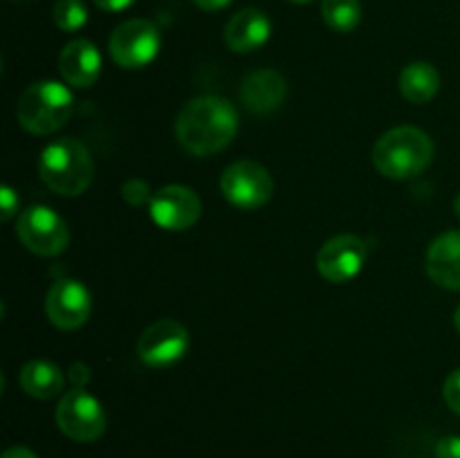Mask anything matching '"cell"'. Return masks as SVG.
<instances>
[{"mask_svg": "<svg viewBox=\"0 0 460 458\" xmlns=\"http://www.w3.org/2000/svg\"><path fill=\"white\" fill-rule=\"evenodd\" d=\"M236 133V108L227 99L214 94L191 99L175 117V137L180 146L198 157L214 155L227 148Z\"/></svg>", "mask_w": 460, "mask_h": 458, "instance_id": "cell-1", "label": "cell"}, {"mask_svg": "<svg viewBox=\"0 0 460 458\" xmlns=\"http://www.w3.org/2000/svg\"><path fill=\"white\" fill-rule=\"evenodd\" d=\"M373 166L389 180L420 175L434 160V142L416 126H398L382 135L373 146Z\"/></svg>", "mask_w": 460, "mask_h": 458, "instance_id": "cell-2", "label": "cell"}, {"mask_svg": "<svg viewBox=\"0 0 460 458\" xmlns=\"http://www.w3.org/2000/svg\"><path fill=\"white\" fill-rule=\"evenodd\" d=\"M39 173L54 193L75 198L93 184L94 162L85 144L79 139L61 137L48 144L40 153Z\"/></svg>", "mask_w": 460, "mask_h": 458, "instance_id": "cell-3", "label": "cell"}, {"mask_svg": "<svg viewBox=\"0 0 460 458\" xmlns=\"http://www.w3.org/2000/svg\"><path fill=\"white\" fill-rule=\"evenodd\" d=\"M75 110L70 88L58 81H36L22 90L16 106L18 124L31 135H52L66 126Z\"/></svg>", "mask_w": 460, "mask_h": 458, "instance_id": "cell-4", "label": "cell"}, {"mask_svg": "<svg viewBox=\"0 0 460 458\" xmlns=\"http://www.w3.org/2000/svg\"><path fill=\"white\" fill-rule=\"evenodd\" d=\"M220 191L236 209L254 211L268 205L274 193L270 171L254 160H238L220 175Z\"/></svg>", "mask_w": 460, "mask_h": 458, "instance_id": "cell-5", "label": "cell"}, {"mask_svg": "<svg viewBox=\"0 0 460 458\" xmlns=\"http://www.w3.org/2000/svg\"><path fill=\"white\" fill-rule=\"evenodd\" d=\"M57 425L76 443H93L106 431V411L94 395L84 389L67 391L57 407Z\"/></svg>", "mask_w": 460, "mask_h": 458, "instance_id": "cell-6", "label": "cell"}, {"mask_svg": "<svg viewBox=\"0 0 460 458\" xmlns=\"http://www.w3.org/2000/svg\"><path fill=\"white\" fill-rule=\"evenodd\" d=\"M160 45L162 36L155 22L146 21V18H133V21L121 22L112 31L108 48H111V57L117 66L126 67V70H139L157 57Z\"/></svg>", "mask_w": 460, "mask_h": 458, "instance_id": "cell-7", "label": "cell"}, {"mask_svg": "<svg viewBox=\"0 0 460 458\" xmlns=\"http://www.w3.org/2000/svg\"><path fill=\"white\" fill-rule=\"evenodd\" d=\"M18 238L22 245L39 256H58L70 242V229L66 220L49 207H30L18 216Z\"/></svg>", "mask_w": 460, "mask_h": 458, "instance_id": "cell-8", "label": "cell"}, {"mask_svg": "<svg viewBox=\"0 0 460 458\" xmlns=\"http://www.w3.org/2000/svg\"><path fill=\"white\" fill-rule=\"evenodd\" d=\"M189 332L173 319H157L142 332L137 341V355L144 364L153 368L173 366L187 355Z\"/></svg>", "mask_w": 460, "mask_h": 458, "instance_id": "cell-9", "label": "cell"}, {"mask_svg": "<svg viewBox=\"0 0 460 458\" xmlns=\"http://www.w3.org/2000/svg\"><path fill=\"white\" fill-rule=\"evenodd\" d=\"M148 207H151L153 223L166 232H184L193 227L202 214V202L198 193L182 184L162 187L160 191L153 193Z\"/></svg>", "mask_w": 460, "mask_h": 458, "instance_id": "cell-10", "label": "cell"}, {"mask_svg": "<svg viewBox=\"0 0 460 458\" xmlns=\"http://www.w3.org/2000/svg\"><path fill=\"white\" fill-rule=\"evenodd\" d=\"M367 242L353 233H340L322 245L317 254V269L326 281L349 283L367 263Z\"/></svg>", "mask_w": 460, "mask_h": 458, "instance_id": "cell-11", "label": "cell"}, {"mask_svg": "<svg viewBox=\"0 0 460 458\" xmlns=\"http://www.w3.org/2000/svg\"><path fill=\"white\" fill-rule=\"evenodd\" d=\"M48 319L61 330H75L88 321L93 313V296L76 278H58L52 283L45 299Z\"/></svg>", "mask_w": 460, "mask_h": 458, "instance_id": "cell-12", "label": "cell"}, {"mask_svg": "<svg viewBox=\"0 0 460 458\" xmlns=\"http://www.w3.org/2000/svg\"><path fill=\"white\" fill-rule=\"evenodd\" d=\"M272 36V21L261 9H241L225 27V43L232 52L250 54L263 48Z\"/></svg>", "mask_w": 460, "mask_h": 458, "instance_id": "cell-13", "label": "cell"}, {"mask_svg": "<svg viewBox=\"0 0 460 458\" xmlns=\"http://www.w3.org/2000/svg\"><path fill=\"white\" fill-rule=\"evenodd\" d=\"M58 72L72 88H90L102 72V54L85 39L70 40L58 57Z\"/></svg>", "mask_w": 460, "mask_h": 458, "instance_id": "cell-14", "label": "cell"}, {"mask_svg": "<svg viewBox=\"0 0 460 458\" xmlns=\"http://www.w3.org/2000/svg\"><path fill=\"white\" fill-rule=\"evenodd\" d=\"M425 268L431 281L445 290H460V232H445L429 245Z\"/></svg>", "mask_w": 460, "mask_h": 458, "instance_id": "cell-15", "label": "cell"}, {"mask_svg": "<svg viewBox=\"0 0 460 458\" xmlns=\"http://www.w3.org/2000/svg\"><path fill=\"white\" fill-rule=\"evenodd\" d=\"M288 94V84L277 70H263L250 72L243 79L241 85V99L247 106V110L256 112V115H268V112L277 110L283 103Z\"/></svg>", "mask_w": 460, "mask_h": 458, "instance_id": "cell-16", "label": "cell"}, {"mask_svg": "<svg viewBox=\"0 0 460 458\" xmlns=\"http://www.w3.org/2000/svg\"><path fill=\"white\" fill-rule=\"evenodd\" d=\"M21 386L30 398L52 400L63 391V373L48 359H31L21 368Z\"/></svg>", "mask_w": 460, "mask_h": 458, "instance_id": "cell-17", "label": "cell"}, {"mask_svg": "<svg viewBox=\"0 0 460 458\" xmlns=\"http://www.w3.org/2000/svg\"><path fill=\"white\" fill-rule=\"evenodd\" d=\"M440 90V75L431 63L416 61L409 63L400 72V92L407 101L411 103H427L438 94Z\"/></svg>", "mask_w": 460, "mask_h": 458, "instance_id": "cell-18", "label": "cell"}, {"mask_svg": "<svg viewBox=\"0 0 460 458\" xmlns=\"http://www.w3.org/2000/svg\"><path fill=\"white\" fill-rule=\"evenodd\" d=\"M322 18L331 30L346 34L362 21V4L359 0H322Z\"/></svg>", "mask_w": 460, "mask_h": 458, "instance_id": "cell-19", "label": "cell"}, {"mask_svg": "<svg viewBox=\"0 0 460 458\" xmlns=\"http://www.w3.org/2000/svg\"><path fill=\"white\" fill-rule=\"evenodd\" d=\"M52 18L58 30L76 31L88 21V9L81 0H58L52 9Z\"/></svg>", "mask_w": 460, "mask_h": 458, "instance_id": "cell-20", "label": "cell"}, {"mask_svg": "<svg viewBox=\"0 0 460 458\" xmlns=\"http://www.w3.org/2000/svg\"><path fill=\"white\" fill-rule=\"evenodd\" d=\"M121 196H124V200L133 207L146 205V202H151V198H153L148 184L144 182V180H137V178L128 180V182L121 187Z\"/></svg>", "mask_w": 460, "mask_h": 458, "instance_id": "cell-21", "label": "cell"}, {"mask_svg": "<svg viewBox=\"0 0 460 458\" xmlns=\"http://www.w3.org/2000/svg\"><path fill=\"white\" fill-rule=\"evenodd\" d=\"M443 398L445 402H447V407L460 416V368L449 373L447 380H445Z\"/></svg>", "mask_w": 460, "mask_h": 458, "instance_id": "cell-22", "label": "cell"}, {"mask_svg": "<svg viewBox=\"0 0 460 458\" xmlns=\"http://www.w3.org/2000/svg\"><path fill=\"white\" fill-rule=\"evenodd\" d=\"M0 205H3L0 207V218L7 223L18 211V193L12 187H3L0 189Z\"/></svg>", "mask_w": 460, "mask_h": 458, "instance_id": "cell-23", "label": "cell"}, {"mask_svg": "<svg viewBox=\"0 0 460 458\" xmlns=\"http://www.w3.org/2000/svg\"><path fill=\"white\" fill-rule=\"evenodd\" d=\"M436 458H460V436H445L436 445Z\"/></svg>", "mask_w": 460, "mask_h": 458, "instance_id": "cell-24", "label": "cell"}, {"mask_svg": "<svg viewBox=\"0 0 460 458\" xmlns=\"http://www.w3.org/2000/svg\"><path fill=\"white\" fill-rule=\"evenodd\" d=\"M70 380L75 382L76 389H84V386L90 382V368L85 366V364L75 362L70 366Z\"/></svg>", "mask_w": 460, "mask_h": 458, "instance_id": "cell-25", "label": "cell"}, {"mask_svg": "<svg viewBox=\"0 0 460 458\" xmlns=\"http://www.w3.org/2000/svg\"><path fill=\"white\" fill-rule=\"evenodd\" d=\"M93 3L97 4L99 9H103V12L117 13V12H124V9L133 7L135 0H93Z\"/></svg>", "mask_w": 460, "mask_h": 458, "instance_id": "cell-26", "label": "cell"}, {"mask_svg": "<svg viewBox=\"0 0 460 458\" xmlns=\"http://www.w3.org/2000/svg\"><path fill=\"white\" fill-rule=\"evenodd\" d=\"M229 3H232V0H193V4H196L198 9H202V12H220V9L227 7Z\"/></svg>", "mask_w": 460, "mask_h": 458, "instance_id": "cell-27", "label": "cell"}, {"mask_svg": "<svg viewBox=\"0 0 460 458\" xmlns=\"http://www.w3.org/2000/svg\"><path fill=\"white\" fill-rule=\"evenodd\" d=\"M3 458H39V456L27 447H9L7 452L3 454Z\"/></svg>", "mask_w": 460, "mask_h": 458, "instance_id": "cell-28", "label": "cell"}, {"mask_svg": "<svg viewBox=\"0 0 460 458\" xmlns=\"http://www.w3.org/2000/svg\"><path fill=\"white\" fill-rule=\"evenodd\" d=\"M454 211H456V216L460 218V193L456 196V200H454Z\"/></svg>", "mask_w": 460, "mask_h": 458, "instance_id": "cell-29", "label": "cell"}, {"mask_svg": "<svg viewBox=\"0 0 460 458\" xmlns=\"http://www.w3.org/2000/svg\"><path fill=\"white\" fill-rule=\"evenodd\" d=\"M454 323H456V330L460 332V305H458L456 314H454Z\"/></svg>", "mask_w": 460, "mask_h": 458, "instance_id": "cell-30", "label": "cell"}, {"mask_svg": "<svg viewBox=\"0 0 460 458\" xmlns=\"http://www.w3.org/2000/svg\"><path fill=\"white\" fill-rule=\"evenodd\" d=\"M290 3H310V0H290Z\"/></svg>", "mask_w": 460, "mask_h": 458, "instance_id": "cell-31", "label": "cell"}]
</instances>
